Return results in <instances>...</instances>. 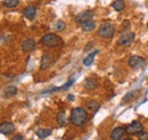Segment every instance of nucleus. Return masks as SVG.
Masks as SVG:
<instances>
[{"label": "nucleus", "instance_id": "7", "mask_svg": "<svg viewBox=\"0 0 148 140\" xmlns=\"http://www.w3.org/2000/svg\"><path fill=\"white\" fill-rule=\"evenodd\" d=\"M144 64H145V59L143 57H140V56L133 55L129 58V66L132 67V69H139Z\"/></svg>", "mask_w": 148, "mask_h": 140}, {"label": "nucleus", "instance_id": "11", "mask_svg": "<svg viewBox=\"0 0 148 140\" xmlns=\"http://www.w3.org/2000/svg\"><path fill=\"white\" fill-rule=\"evenodd\" d=\"M124 133H125V129L119 126V128H115V129L112 130L111 135H110V138H111V140H120L123 138Z\"/></svg>", "mask_w": 148, "mask_h": 140}, {"label": "nucleus", "instance_id": "4", "mask_svg": "<svg viewBox=\"0 0 148 140\" xmlns=\"http://www.w3.org/2000/svg\"><path fill=\"white\" fill-rule=\"evenodd\" d=\"M143 131H144V125L138 121H133L132 123H130L125 126V132L128 135H131V136H138Z\"/></svg>", "mask_w": 148, "mask_h": 140}, {"label": "nucleus", "instance_id": "5", "mask_svg": "<svg viewBox=\"0 0 148 140\" xmlns=\"http://www.w3.org/2000/svg\"><path fill=\"white\" fill-rule=\"evenodd\" d=\"M134 40V33L133 32H127L122 34L119 39V45L122 47H128L130 46Z\"/></svg>", "mask_w": 148, "mask_h": 140}, {"label": "nucleus", "instance_id": "21", "mask_svg": "<svg viewBox=\"0 0 148 140\" xmlns=\"http://www.w3.org/2000/svg\"><path fill=\"white\" fill-rule=\"evenodd\" d=\"M87 107H88V109L90 110V112H97L98 109H99V104L97 103V102H95V100H91V102H89L88 104H87Z\"/></svg>", "mask_w": 148, "mask_h": 140}, {"label": "nucleus", "instance_id": "27", "mask_svg": "<svg viewBox=\"0 0 148 140\" xmlns=\"http://www.w3.org/2000/svg\"><path fill=\"white\" fill-rule=\"evenodd\" d=\"M69 99H70V100H74V96L70 95V96H69Z\"/></svg>", "mask_w": 148, "mask_h": 140}, {"label": "nucleus", "instance_id": "8", "mask_svg": "<svg viewBox=\"0 0 148 140\" xmlns=\"http://www.w3.org/2000/svg\"><path fill=\"white\" fill-rule=\"evenodd\" d=\"M92 17H93V12H92V10H86V12L80 13V14H79V15L75 17V21H76L77 23L82 24V23H84V22H87V21L92 19Z\"/></svg>", "mask_w": 148, "mask_h": 140}, {"label": "nucleus", "instance_id": "26", "mask_svg": "<svg viewBox=\"0 0 148 140\" xmlns=\"http://www.w3.org/2000/svg\"><path fill=\"white\" fill-rule=\"evenodd\" d=\"M12 140H25V139H24V137H22V136L17 135V136H14Z\"/></svg>", "mask_w": 148, "mask_h": 140}, {"label": "nucleus", "instance_id": "14", "mask_svg": "<svg viewBox=\"0 0 148 140\" xmlns=\"http://www.w3.org/2000/svg\"><path fill=\"white\" fill-rule=\"evenodd\" d=\"M99 53V50L97 49V50H95L92 53H90L84 59H83V65L84 66H90L91 64L93 63V60H95V57H96V55Z\"/></svg>", "mask_w": 148, "mask_h": 140}, {"label": "nucleus", "instance_id": "16", "mask_svg": "<svg viewBox=\"0 0 148 140\" xmlns=\"http://www.w3.org/2000/svg\"><path fill=\"white\" fill-rule=\"evenodd\" d=\"M36 133L40 139H45L51 135V130L50 129H39V130H37Z\"/></svg>", "mask_w": 148, "mask_h": 140}, {"label": "nucleus", "instance_id": "22", "mask_svg": "<svg viewBox=\"0 0 148 140\" xmlns=\"http://www.w3.org/2000/svg\"><path fill=\"white\" fill-rule=\"evenodd\" d=\"M54 27H55L56 31H63L65 29V23L63 21H58V22L55 23V26Z\"/></svg>", "mask_w": 148, "mask_h": 140}, {"label": "nucleus", "instance_id": "15", "mask_svg": "<svg viewBox=\"0 0 148 140\" xmlns=\"http://www.w3.org/2000/svg\"><path fill=\"white\" fill-rule=\"evenodd\" d=\"M81 27H82L83 31H86V32H90V31L95 30V27H96V23L93 22L92 19H90V21H87V22L82 23V24H81Z\"/></svg>", "mask_w": 148, "mask_h": 140}, {"label": "nucleus", "instance_id": "13", "mask_svg": "<svg viewBox=\"0 0 148 140\" xmlns=\"http://www.w3.org/2000/svg\"><path fill=\"white\" fill-rule=\"evenodd\" d=\"M83 87L86 89H88V90H93V89H96L98 87V81L96 79H93V78H88V79L84 80Z\"/></svg>", "mask_w": 148, "mask_h": 140}, {"label": "nucleus", "instance_id": "6", "mask_svg": "<svg viewBox=\"0 0 148 140\" xmlns=\"http://www.w3.org/2000/svg\"><path fill=\"white\" fill-rule=\"evenodd\" d=\"M53 63H54L53 56L49 53H46V54H43L42 57H41L40 67H41V70H47V69H49V67L53 65Z\"/></svg>", "mask_w": 148, "mask_h": 140}, {"label": "nucleus", "instance_id": "2", "mask_svg": "<svg viewBox=\"0 0 148 140\" xmlns=\"http://www.w3.org/2000/svg\"><path fill=\"white\" fill-rule=\"evenodd\" d=\"M115 33V27L111 23H103L98 29V35L105 39H111Z\"/></svg>", "mask_w": 148, "mask_h": 140}, {"label": "nucleus", "instance_id": "10", "mask_svg": "<svg viewBox=\"0 0 148 140\" xmlns=\"http://www.w3.org/2000/svg\"><path fill=\"white\" fill-rule=\"evenodd\" d=\"M34 48H36V40L32 39V38H29V39L24 40L23 43H22V49H23V51H25V53H30V51H32Z\"/></svg>", "mask_w": 148, "mask_h": 140}, {"label": "nucleus", "instance_id": "19", "mask_svg": "<svg viewBox=\"0 0 148 140\" xmlns=\"http://www.w3.org/2000/svg\"><path fill=\"white\" fill-rule=\"evenodd\" d=\"M16 93H17V88L15 87V86H8L5 89L6 97H12V96H15Z\"/></svg>", "mask_w": 148, "mask_h": 140}, {"label": "nucleus", "instance_id": "3", "mask_svg": "<svg viewBox=\"0 0 148 140\" xmlns=\"http://www.w3.org/2000/svg\"><path fill=\"white\" fill-rule=\"evenodd\" d=\"M59 41H60L59 36L55 33H47L41 38V43L46 47H49V48L56 47L59 43Z\"/></svg>", "mask_w": 148, "mask_h": 140}, {"label": "nucleus", "instance_id": "1", "mask_svg": "<svg viewBox=\"0 0 148 140\" xmlns=\"http://www.w3.org/2000/svg\"><path fill=\"white\" fill-rule=\"evenodd\" d=\"M88 121V113L83 107H75L71 112L70 122L74 126H83Z\"/></svg>", "mask_w": 148, "mask_h": 140}, {"label": "nucleus", "instance_id": "29", "mask_svg": "<svg viewBox=\"0 0 148 140\" xmlns=\"http://www.w3.org/2000/svg\"><path fill=\"white\" fill-rule=\"evenodd\" d=\"M147 27H148V24H147Z\"/></svg>", "mask_w": 148, "mask_h": 140}, {"label": "nucleus", "instance_id": "23", "mask_svg": "<svg viewBox=\"0 0 148 140\" xmlns=\"http://www.w3.org/2000/svg\"><path fill=\"white\" fill-rule=\"evenodd\" d=\"M74 81H75L74 79H71V80H69V81H67V82H66V83H65L63 87L57 88V90H66V89H69V88L71 87V86H72V84L74 83Z\"/></svg>", "mask_w": 148, "mask_h": 140}, {"label": "nucleus", "instance_id": "9", "mask_svg": "<svg viewBox=\"0 0 148 140\" xmlns=\"http://www.w3.org/2000/svg\"><path fill=\"white\" fill-rule=\"evenodd\" d=\"M15 130V125L12 122H3L0 124V133L2 135H10Z\"/></svg>", "mask_w": 148, "mask_h": 140}, {"label": "nucleus", "instance_id": "28", "mask_svg": "<svg viewBox=\"0 0 148 140\" xmlns=\"http://www.w3.org/2000/svg\"><path fill=\"white\" fill-rule=\"evenodd\" d=\"M120 140H131V139H129V138H122V139H120Z\"/></svg>", "mask_w": 148, "mask_h": 140}, {"label": "nucleus", "instance_id": "20", "mask_svg": "<svg viewBox=\"0 0 148 140\" xmlns=\"http://www.w3.org/2000/svg\"><path fill=\"white\" fill-rule=\"evenodd\" d=\"M2 5L7 8H15L19 5V0H3Z\"/></svg>", "mask_w": 148, "mask_h": 140}, {"label": "nucleus", "instance_id": "12", "mask_svg": "<svg viewBox=\"0 0 148 140\" xmlns=\"http://www.w3.org/2000/svg\"><path fill=\"white\" fill-rule=\"evenodd\" d=\"M23 14H24V16L27 18V19L32 21V19H34L36 16H37V8L34 6H27V7L24 8Z\"/></svg>", "mask_w": 148, "mask_h": 140}, {"label": "nucleus", "instance_id": "25", "mask_svg": "<svg viewBox=\"0 0 148 140\" xmlns=\"http://www.w3.org/2000/svg\"><path fill=\"white\" fill-rule=\"evenodd\" d=\"M138 139L139 140H148V132L143 131L141 133L138 135Z\"/></svg>", "mask_w": 148, "mask_h": 140}, {"label": "nucleus", "instance_id": "18", "mask_svg": "<svg viewBox=\"0 0 148 140\" xmlns=\"http://www.w3.org/2000/svg\"><path fill=\"white\" fill-rule=\"evenodd\" d=\"M112 7H113L116 12H121V10L124 9L125 2H124V0H115V1L112 3Z\"/></svg>", "mask_w": 148, "mask_h": 140}, {"label": "nucleus", "instance_id": "24", "mask_svg": "<svg viewBox=\"0 0 148 140\" xmlns=\"http://www.w3.org/2000/svg\"><path fill=\"white\" fill-rule=\"evenodd\" d=\"M134 93H136V92H129L128 95H125V96L123 97L122 102H123V103H128V102H130V100L132 99V97H134Z\"/></svg>", "mask_w": 148, "mask_h": 140}, {"label": "nucleus", "instance_id": "17", "mask_svg": "<svg viewBox=\"0 0 148 140\" xmlns=\"http://www.w3.org/2000/svg\"><path fill=\"white\" fill-rule=\"evenodd\" d=\"M57 123H58L60 126L66 125V123H67V119H66V114H65V112H64V110H60V112L58 113V115H57Z\"/></svg>", "mask_w": 148, "mask_h": 140}]
</instances>
